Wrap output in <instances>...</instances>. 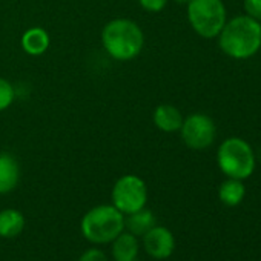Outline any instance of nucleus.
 <instances>
[{
  "instance_id": "nucleus-1",
  "label": "nucleus",
  "mask_w": 261,
  "mask_h": 261,
  "mask_svg": "<svg viewBox=\"0 0 261 261\" xmlns=\"http://www.w3.org/2000/svg\"><path fill=\"white\" fill-rule=\"evenodd\" d=\"M221 51L237 60L255 56L261 48V25L249 16H238L226 22L218 34Z\"/></svg>"
},
{
  "instance_id": "nucleus-2",
  "label": "nucleus",
  "mask_w": 261,
  "mask_h": 261,
  "mask_svg": "<svg viewBox=\"0 0 261 261\" xmlns=\"http://www.w3.org/2000/svg\"><path fill=\"white\" fill-rule=\"evenodd\" d=\"M101 45L108 56L118 62L136 59L145 46L140 25L130 19H112L101 30Z\"/></svg>"
},
{
  "instance_id": "nucleus-3",
  "label": "nucleus",
  "mask_w": 261,
  "mask_h": 261,
  "mask_svg": "<svg viewBox=\"0 0 261 261\" xmlns=\"http://www.w3.org/2000/svg\"><path fill=\"white\" fill-rule=\"evenodd\" d=\"M80 229L92 244H108L124 230V215L112 204H100L83 215Z\"/></svg>"
},
{
  "instance_id": "nucleus-4",
  "label": "nucleus",
  "mask_w": 261,
  "mask_h": 261,
  "mask_svg": "<svg viewBox=\"0 0 261 261\" xmlns=\"http://www.w3.org/2000/svg\"><path fill=\"white\" fill-rule=\"evenodd\" d=\"M217 163L227 178L244 180L253 174L255 155L247 142L238 137H230L220 145Z\"/></svg>"
},
{
  "instance_id": "nucleus-5",
  "label": "nucleus",
  "mask_w": 261,
  "mask_h": 261,
  "mask_svg": "<svg viewBox=\"0 0 261 261\" xmlns=\"http://www.w3.org/2000/svg\"><path fill=\"white\" fill-rule=\"evenodd\" d=\"M188 20L192 30L203 39L218 37L226 23V8L221 0H191Z\"/></svg>"
},
{
  "instance_id": "nucleus-6",
  "label": "nucleus",
  "mask_w": 261,
  "mask_h": 261,
  "mask_svg": "<svg viewBox=\"0 0 261 261\" xmlns=\"http://www.w3.org/2000/svg\"><path fill=\"white\" fill-rule=\"evenodd\" d=\"M111 198L112 206H115L123 215H129L146 206L148 186L139 175L126 174L115 181Z\"/></svg>"
},
{
  "instance_id": "nucleus-7",
  "label": "nucleus",
  "mask_w": 261,
  "mask_h": 261,
  "mask_svg": "<svg viewBox=\"0 0 261 261\" xmlns=\"http://www.w3.org/2000/svg\"><path fill=\"white\" fill-rule=\"evenodd\" d=\"M180 134L188 148L194 151H203L215 140V123L206 114H191L183 118Z\"/></svg>"
},
{
  "instance_id": "nucleus-8",
  "label": "nucleus",
  "mask_w": 261,
  "mask_h": 261,
  "mask_svg": "<svg viewBox=\"0 0 261 261\" xmlns=\"http://www.w3.org/2000/svg\"><path fill=\"white\" fill-rule=\"evenodd\" d=\"M143 247L152 258H169L175 249V238L165 226H154L143 235Z\"/></svg>"
},
{
  "instance_id": "nucleus-9",
  "label": "nucleus",
  "mask_w": 261,
  "mask_h": 261,
  "mask_svg": "<svg viewBox=\"0 0 261 261\" xmlns=\"http://www.w3.org/2000/svg\"><path fill=\"white\" fill-rule=\"evenodd\" d=\"M20 166L14 155L0 152V194H8L19 185Z\"/></svg>"
},
{
  "instance_id": "nucleus-10",
  "label": "nucleus",
  "mask_w": 261,
  "mask_h": 261,
  "mask_svg": "<svg viewBox=\"0 0 261 261\" xmlns=\"http://www.w3.org/2000/svg\"><path fill=\"white\" fill-rule=\"evenodd\" d=\"M139 249V237L127 230H123L112 240V256L115 261H136Z\"/></svg>"
},
{
  "instance_id": "nucleus-11",
  "label": "nucleus",
  "mask_w": 261,
  "mask_h": 261,
  "mask_svg": "<svg viewBox=\"0 0 261 261\" xmlns=\"http://www.w3.org/2000/svg\"><path fill=\"white\" fill-rule=\"evenodd\" d=\"M20 43H22V49L28 56L37 57L48 51V48L51 45V39H49V34L46 30H43L40 27H33L22 34Z\"/></svg>"
},
{
  "instance_id": "nucleus-12",
  "label": "nucleus",
  "mask_w": 261,
  "mask_h": 261,
  "mask_svg": "<svg viewBox=\"0 0 261 261\" xmlns=\"http://www.w3.org/2000/svg\"><path fill=\"white\" fill-rule=\"evenodd\" d=\"M154 124L163 133H175L180 130L183 123V115L180 109L172 105H159L152 115Z\"/></svg>"
},
{
  "instance_id": "nucleus-13",
  "label": "nucleus",
  "mask_w": 261,
  "mask_h": 261,
  "mask_svg": "<svg viewBox=\"0 0 261 261\" xmlns=\"http://www.w3.org/2000/svg\"><path fill=\"white\" fill-rule=\"evenodd\" d=\"M155 226V217L152 211L143 207L124 217V227L136 237H143L149 229Z\"/></svg>"
},
{
  "instance_id": "nucleus-14",
  "label": "nucleus",
  "mask_w": 261,
  "mask_h": 261,
  "mask_svg": "<svg viewBox=\"0 0 261 261\" xmlns=\"http://www.w3.org/2000/svg\"><path fill=\"white\" fill-rule=\"evenodd\" d=\"M25 229V217L17 209H4L0 212V237L14 238Z\"/></svg>"
},
{
  "instance_id": "nucleus-15",
  "label": "nucleus",
  "mask_w": 261,
  "mask_h": 261,
  "mask_svg": "<svg viewBox=\"0 0 261 261\" xmlns=\"http://www.w3.org/2000/svg\"><path fill=\"white\" fill-rule=\"evenodd\" d=\"M246 194L244 185L241 180H235V178H229L224 183H221L220 189H218V197L220 200L226 204V206H237L243 201Z\"/></svg>"
},
{
  "instance_id": "nucleus-16",
  "label": "nucleus",
  "mask_w": 261,
  "mask_h": 261,
  "mask_svg": "<svg viewBox=\"0 0 261 261\" xmlns=\"http://www.w3.org/2000/svg\"><path fill=\"white\" fill-rule=\"evenodd\" d=\"M16 98L14 86L7 80L0 77V112L8 109Z\"/></svg>"
},
{
  "instance_id": "nucleus-17",
  "label": "nucleus",
  "mask_w": 261,
  "mask_h": 261,
  "mask_svg": "<svg viewBox=\"0 0 261 261\" xmlns=\"http://www.w3.org/2000/svg\"><path fill=\"white\" fill-rule=\"evenodd\" d=\"M244 11L249 17L261 22V0H244Z\"/></svg>"
},
{
  "instance_id": "nucleus-18",
  "label": "nucleus",
  "mask_w": 261,
  "mask_h": 261,
  "mask_svg": "<svg viewBox=\"0 0 261 261\" xmlns=\"http://www.w3.org/2000/svg\"><path fill=\"white\" fill-rule=\"evenodd\" d=\"M139 4L148 13H160L168 5V0H139Z\"/></svg>"
},
{
  "instance_id": "nucleus-19",
  "label": "nucleus",
  "mask_w": 261,
  "mask_h": 261,
  "mask_svg": "<svg viewBox=\"0 0 261 261\" xmlns=\"http://www.w3.org/2000/svg\"><path fill=\"white\" fill-rule=\"evenodd\" d=\"M79 261H108V258H106V255H105L103 250H100L97 247H92V249L85 250L80 255Z\"/></svg>"
},
{
  "instance_id": "nucleus-20",
  "label": "nucleus",
  "mask_w": 261,
  "mask_h": 261,
  "mask_svg": "<svg viewBox=\"0 0 261 261\" xmlns=\"http://www.w3.org/2000/svg\"><path fill=\"white\" fill-rule=\"evenodd\" d=\"M175 4H178V5H188L191 0H174Z\"/></svg>"
}]
</instances>
